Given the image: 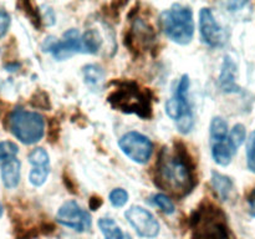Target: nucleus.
Returning a JSON list of instances; mask_svg holds the SVG:
<instances>
[{
  "label": "nucleus",
  "mask_w": 255,
  "mask_h": 239,
  "mask_svg": "<svg viewBox=\"0 0 255 239\" xmlns=\"http://www.w3.org/2000/svg\"><path fill=\"white\" fill-rule=\"evenodd\" d=\"M189 77L183 75L178 82L174 97L166 104V114L176 121L177 128L181 133H189L194 126V117L188 101Z\"/></svg>",
  "instance_id": "nucleus-6"
},
{
  "label": "nucleus",
  "mask_w": 255,
  "mask_h": 239,
  "mask_svg": "<svg viewBox=\"0 0 255 239\" xmlns=\"http://www.w3.org/2000/svg\"><path fill=\"white\" fill-rule=\"evenodd\" d=\"M10 26V16L7 12L0 10V39L7 32Z\"/></svg>",
  "instance_id": "nucleus-28"
},
{
  "label": "nucleus",
  "mask_w": 255,
  "mask_h": 239,
  "mask_svg": "<svg viewBox=\"0 0 255 239\" xmlns=\"http://www.w3.org/2000/svg\"><path fill=\"white\" fill-rule=\"evenodd\" d=\"M211 138L213 143L228 138V123L223 117H214L211 122Z\"/></svg>",
  "instance_id": "nucleus-18"
},
{
  "label": "nucleus",
  "mask_w": 255,
  "mask_h": 239,
  "mask_svg": "<svg viewBox=\"0 0 255 239\" xmlns=\"http://www.w3.org/2000/svg\"><path fill=\"white\" fill-rule=\"evenodd\" d=\"M246 137H247V131H246V127L244 124L242 123H237L236 126L232 128L231 134L227 139H228L229 144L233 147L234 151H238L239 147L244 143L246 141Z\"/></svg>",
  "instance_id": "nucleus-21"
},
{
  "label": "nucleus",
  "mask_w": 255,
  "mask_h": 239,
  "mask_svg": "<svg viewBox=\"0 0 255 239\" xmlns=\"http://www.w3.org/2000/svg\"><path fill=\"white\" fill-rule=\"evenodd\" d=\"M199 32L204 44L211 47H219L226 41L223 29L208 7H203L199 11Z\"/></svg>",
  "instance_id": "nucleus-11"
},
{
  "label": "nucleus",
  "mask_w": 255,
  "mask_h": 239,
  "mask_svg": "<svg viewBox=\"0 0 255 239\" xmlns=\"http://www.w3.org/2000/svg\"><path fill=\"white\" fill-rule=\"evenodd\" d=\"M237 65L231 56L224 57L222 71L219 75V86L224 92H239L241 87L236 82Z\"/></svg>",
  "instance_id": "nucleus-13"
},
{
  "label": "nucleus",
  "mask_w": 255,
  "mask_h": 239,
  "mask_svg": "<svg viewBox=\"0 0 255 239\" xmlns=\"http://www.w3.org/2000/svg\"><path fill=\"white\" fill-rule=\"evenodd\" d=\"M41 101H44V102H49V100H47V97H46V99H44V100H40V102H41ZM35 105H36L37 107H45L44 105H40V104H37V102H36V104H35ZM35 105H34V106H35Z\"/></svg>",
  "instance_id": "nucleus-32"
},
{
  "label": "nucleus",
  "mask_w": 255,
  "mask_h": 239,
  "mask_svg": "<svg viewBox=\"0 0 255 239\" xmlns=\"http://www.w3.org/2000/svg\"><path fill=\"white\" fill-rule=\"evenodd\" d=\"M125 217L133 227L136 233L143 238H156L159 233V223L153 214L139 206H132L127 209Z\"/></svg>",
  "instance_id": "nucleus-10"
},
{
  "label": "nucleus",
  "mask_w": 255,
  "mask_h": 239,
  "mask_svg": "<svg viewBox=\"0 0 255 239\" xmlns=\"http://www.w3.org/2000/svg\"><path fill=\"white\" fill-rule=\"evenodd\" d=\"M153 31L148 27V25L141 19L134 20L128 36L126 37V45L129 49H146L153 42Z\"/></svg>",
  "instance_id": "nucleus-12"
},
{
  "label": "nucleus",
  "mask_w": 255,
  "mask_h": 239,
  "mask_svg": "<svg viewBox=\"0 0 255 239\" xmlns=\"http://www.w3.org/2000/svg\"><path fill=\"white\" fill-rule=\"evenodd\" d=\"M236 153L237 151H234L233 147L229 144L228 139L222 142H216L212 146V156H213L216 163H218L219 166H228Z\"/></svg>",
  "instance_id": "nucleus-16"
},
{
  "label": "nucleus",
  "mask_w": 255,
  "mask_h": 239,
  "mask_svg": "<svg viewBox=\"0 0 255 239\" xmlns=\"http://www.w3.org/2000/svg\"><path fill=\"white\" fill-rule=\"evenodd\" d=\"M42 49L44 51L51 52L55 59L60 61L69 59L77 52L86 54L82 35L76 29L67 30L62 36V40H56L54 36L47 37L42 44Z\"/></svg>",
  "instance_id": "nucleus-7"
},
{
  "label": "nucleus",
  "mask_w": 255,
  "mask_h": 239,
  "mask_svg": "<svg viewBox=\"0 0 255 239\" xmlns=\"http://www.w3.org/2000/svg\"><path fill=\"white\" fill-rule=\"evenodd\" d=\"M99 228L105 239H124L125 233L112 218H100Z\"/></svg>",
  "instance_id": "nucleus-17"
},
{
  "label": "nucleus",
  "mask_w": 255,
  "mask_h": 239,
  "mask_svg": "<svg viewBox=\"0 0 255 239\" xmlns=\"http://www.w3.org/2000/svg\"><path fill=\"white\" fill-rule=\"evenodd\" d=\"M114 84L116 87L107 97V101L114 109L126 114H134L142 119L151 117V96L147 90L141 89L132 81H117Z\"/></svg>",
  "instance_id": "nucleus-3"
},
{
  "label": "nucleus",
  "mask_w": 255,
  "mask_h": 239,
  "mask_svg": "<svg viewBox=\"0 0 255 239\" xmlns=\"http://www.w3.org/2000/svg\"><path fill=\"white\" fill-rule=\"evenodd\" d=\"M119 146L131 161L138 164L147 163L153 152V144L151 139L136 131L127 132L126 134H124L120 138Z\"/></svg>",
  "instance_id": "nucleus-8"
},
{
  "label": "nucleus",
  "mask_w": 255,
  "mask_h": 239,
  "mask_svg": "<svg viewBox=\"0 0 255 239\" xmlns=\"http://www.w3.org/2000/svg\"><path fill=\"white\" fill-rule=\"evenodd\" d=\"M56 221L76 232L89 231L92 224L89 212L82 209L75 201H67L60 207L56 213Z\"/></svg>",
  "instance_id": "nucleus-9"
},
{
  "label": "nucleus",
  "mask_w": 255,
  "mask_h": 239,
  "mask_svg": "<svg viewBox=\"0 0 255 239\" xmlns=\"http://www.w3.org/2000/svg\"><path fill=\"white\" fill-rule=\"evenodd\" d=\"M82 41H84L86 54H96L102 44V40L101 37H100L99 32H97L96 30L92 29L87 30V31L82 35Z\"/></svg>",
  "instance_id": "nucleus-19"
},
{
  "label": "nucleus",
  "mask_w": 255,
  "mask_h": 239,
  "mask_svg": "<svg viewBox=\"0 0 255 239\" xmlns=\"http://www.w3.org/2000/svg\"><path fill=\"white\" fill-rule=\"evenodd\" d=\"M248 204H249V213L252 217H255V189L251 192L248 197Z\"/></svg>",
  "instance_id": "nucleus-29"
},
{
  "label": "nucleus",
  "mask_w": 255,
  "mask_h": 239,
  "mask_svg": "<svg viewBox=\"0 0 255 239\" xmlns=\"http://www.w3.org/2000/svg\"><path fill=\"white\" fill-rule=\"evenodd\" d=\"M10 132L25 144L39 142L45 134V119L34 111L15 109L7 117Z\"/></svg>",
  "instance_id": "nucleus-5"
},
{
  "label": "nucleus",
  "mask_w": 255,
  "mask_h": 239,
  "mask_svg": "<svg viewBox=\"0 0 255 239\" xmlns=\"http://www.w3.org/2000/svg\"><path fill=\"white\" fill-rule=\"evenodd\" d=\"M84 77L87 84L95 86V85H99L104 80L105 71L100 65L90 64L84 67Z\"/></svg>",
  "instance_id": "nucleus-20"
},
{
  "label": "nucleus",
  "mask_w": 255,
  "mask_h": 239,
  "mask_svg": "<svg viewBox=\"0 0 255 239\" xmlns=\"http://www.w3.org/2000/svg\"><path fill=\"white\" fill-rule=\"evenodd\" d=\"M247 164L249 171L255 173V129L251 133L247 143Z\"/></svg>",
  "instance_id": "nucleus-26"
},
{
  "label": "nucleus",
  "mask_w": 255,
  "mask_h": 239,
  "mask_svg": "<svg viewBox=\"0 0 255 239\" xmlns=\"http://www.w3.org/2000/svg\"><path fill=\"white\" fill-rule=\"evenodd\" d=\"M50 168L47 167H34L29 174V181L30 183L34 187H40L46 182L47 177H49Z\"/></svg>",
  "instance_id": "nucleus-23"
},
{
  "label": "nucleus",
  "mask_w": 255,
  "mask_h": 239,
  "mask_svg": "<svg viewBox=\"0 0 255 239\" xmlns=\"http://www.w3.org/2000/svg\"><path fill=\"white\" fill-rule=\"evenodd\" d=\"M1 214H2V206L1 203H0V217H1Z\"/></svg>",
  "instance_id": "nucleus-34"
},
{
  "label": "nucleus",
  "mask_w": 255,
  "mask_h": 239,
  "mask_svg": "<svg viewBox=\"0 0 255 239\" xmlns=\"http://www.w3.org/2000/svg\"><path fill=\"white\" fill-rule=\"evenodd\" d=\"M102 206V199L100 198V197H91V199H90V208L92 209V211H96V209H99L100 207Z\"/></svg>",
  "instance_id": "nucleus-30"
},
{
  "label": "nucleus",
  "mask_w": 255,
  "mask_h": 239,
  "mask_svg": "<svg viewBox=\"0 0 255 239\" xmlns=\"http://www.w3.org/2000/svg\"><path fill=\"white\" fill-rule=\"evenodd\" d=\"M20 168L21 163L17 158H12L1 164V181L6 188L12 189L19 184Z\"/></svg>",
  "instance_id": "nucleus-14"
},
{
  "label": "nucleus",
  "mask_w": 255,
  "mask_h": 239,
  "mask_svg": "<svg viewBox=\"0 0 255 239\" xmlns=\"http://www.w3.org/2000/svg\"><path fill=\"white\" fill-rule=\"evenodd\" d=\"M212 187L222 201H228L233 192L234 184L231 177L219 172H212Z\"/></svg>",
  "instance_id": "nucleus-15"
},
{
  "label": "nucleus",
  "mask_w": 255,
  "mask_h": 239,
  "mask_svg": "<svg viewBox=\"0 0 255 239\" xmlns=\"http://www.w3.org/2000/svg\"><path fill=\"white\" fill-rule=\"evenodd\" d=\"M124 239H132V237L129 236L128 233H125V238Z\"/></svg>",
  "instance_id": "nucleus-33"
},
{
  "label": "nucleus",
  "mask_w": 255,
  "mask_h": 239,
  "mask_svg": "<svg viewBox=\"0 0 255 239\" xmlns=\"http://www.w3.org/2000/svg\"><path fill=\"white\" fill-rule=\"evenodd\" d=\"M246 4L247 2H229L228 6H229V9H231V11H236V10H238L239 7L244 6Z\"/></svg>",
  "instance_id": "nucleus-31"
},
{
  "label": "nucleus",
  "mask_w": 255,
  "mask_h": 239,
  "mask_svg": "<svg viewBox=\"0 0 255 239\" xmlns=\"http://www.w3.org/2000/svg\"><path fill=\"white\" fill-rule=\"evenodd\" d=\"M19 152L16 144L10 141L0 142V163L10 161L12 158H16V154Z\"/></svg>",
  "instance_id": "nucleus-24"
},
{
  "label": "nucleus",
  "mask_w": 255,
  "mask_h": 239,
  "mask_svg": "<svg viewBox=\"0 0 255 239\" xmlns=\"http://www.w3.org/2000/svg\"><path fill=\"white\" fill-rule=\"evenodd\" d=\"M109 199L110 202H111L112 206L116 207V208H121V207H124L125 204L127 203V201H128V193H127L125 189L116 188L110 193Z\"/></svg>",
  "instance_id": "nucleus-27"
},
{
  "label": "nucleus",
  "mask_w": 255,
  "mask_h": 239,
  "mask_svg": "<svg viewBox=\"0 0 255 239\" xmlns=\"http://www.w3.org/2000/svg\"><path fill=\"white\" fill-rule=\"evenodd\" d=\"M156 184L177 198H183L196 187L194 163L183 143H176L173 152L163 148L156 164Z\"/></svg>",
  "instance_id": "nucleus-1"
},
{
  "label": "nucleus",
  "mask_w": 255,
  "mask_h": 239,
  "mask_svg": "<svg viewBox=\"0 0 255 239\" xmlns=\"http://www.w3.org/2000/svg\"><path fill=\"white\" fill-rule=\"evenodd\" d=\"M29 162L34 167H47L50 163L49 154L42 147H37L30 152Z\"/></svg>",
  "instance_id": "nucleus-22"
},
{
  "label": "nucleus",
  "mask_w": 255,
  "mask_h": 239,
  "mask_svg": "<svg viewBox=\"0 0 255 239\" xmlns=\"http://www.w3.org/2000/svg\"><path fill=\"white\" fill-rule=\"evenodd\" d=\"M153 204L158 207L164 214H173L174 211H176L173 202H172L168 197L164 196V194L159 193L153 196Z\"/></svg>",
  "instance_id": "nucleus-25"
},
{
  "label": "nucleus",
  "mask_w": 255,
  "mask_h": 239,
  "mask_svg": "<svg viewBox=\"0 0 255 239\" xmlns=\"http://www.w3.org/2000/svg\"><path fill=\"white\" fill-rule=\"evenodd\" d=\"M159 22L167 37L176 44L187 45L193 39L194 20L191 7L174 4L171 9L162 12Z\"/></svg>",
  "instance_id": "nucleus-4"
},
{
  "label": "nucleus",
  "mask_w": 255,
  "mask_h": 239,
  "mask_svg": "<svg viewBox=\"0 0 255 239\" xmlns=\"http://www.w3.org/2000/svg\"><path fill=\"white\" fill-rule=\"evenodd\" d=\"M191 239H237L224 212L211 203H204L191 217Z\"/></svg>",
  "instance_id": "nucleus-2"
}]
</instances>
